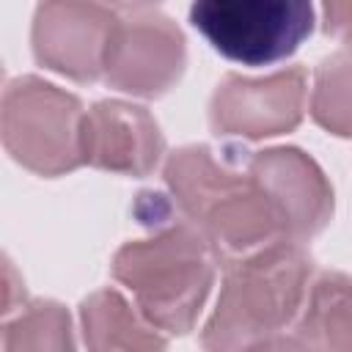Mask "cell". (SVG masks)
Returning a JSON list of instances; mask_svg holds the SVG:
<instances>
[{"instance_id": "obj_1", "label": "cell", "mask_w": 352, "mask_h": 352, "mask_svg": "<svg viewBox=\"0 0 352 352\" xmlns=\"http://www.w3.org/2000/svg\"><path fill=\"white\" fill-rule=\"evenodd\" d=\"M302 258L294 248L270 250L267 258L239 261V270L228 275L217 314L206 333L212 352H239V336L248 341L272 333L297 305L302 289Z\"/></svg>"}, {"instance_id": "obj_2", "label": "cell", "mask_w": 352, "mask_h": 352, "mask_svg": "<svg viewBox=\"0 0 352 352\" xmlns=\"http://www.w3.org/2000/svg\"><path fill=\"white\" fill-rule=\"evenodd\" d=\"M190 22L226 58L267 66L300 47L314 8L302 0H204L190 6Z\"/></svg>"}, {"instance_id": "obj_3", "label": "cell", "mask_w": 352, "mask_h": 352, "mask_svg": "<svg viewBox=\"0 0 352 352\" xmlns=\"http://www.w3.org/2000/svg\"><path fill=\"white\" fill-rule=\"evenodd\" d=\"M302 72H280L270 80H231L214 96V126L239 129V135H272L292 126L300 116Z\"/></svg>"}, {"instance_id": "obj_4", "label": "cell", "mask_w": 352, "mask_h": 352, "mask_svg": "<svg viewBox=\"0 0 352 352\" xmlns=\"http://www.w3.org/2000/svg\"><path fill=\"white\" fill-rule=\"evenodd\" d=\"M77 99L38 80H19L6 94V143L16 160L47 170V143L41 129L77 138Z\"/></svg>"}]
</instances>
